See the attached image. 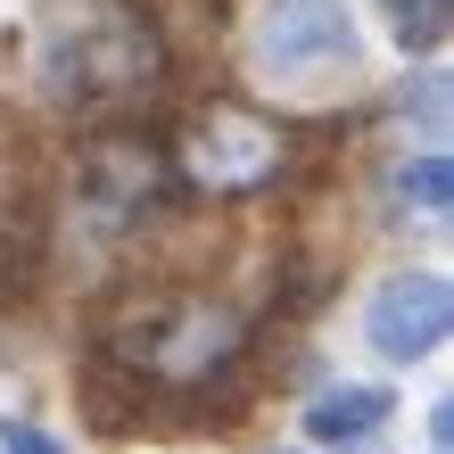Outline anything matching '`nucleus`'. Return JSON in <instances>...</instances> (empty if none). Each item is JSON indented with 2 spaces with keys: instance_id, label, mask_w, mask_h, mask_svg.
<instances>
[{
  "instance_id": "f257e3e1",
  "label": "nucleus",
  "mask_w": 454,
  "mask_h": 454,
  "mask_svg": "<svg viewBox=\"0 0 454 454\" xmlns=\"http://www.w3.org/2000/svg\"><path fill=\"white\" fill-rule=\"evenodd\" d=\"M25 74L59 108L116 116L157 91L166 42H157V17L132 0H42L34 34H25Z\"/></svg>"
},
{
  "instance_id": "f03ea898",
  "label": "nucleus",
  "mask_w": 454,
  "mask_h": 454,
  "mask_svg": "<svg viewBox=\"0 0 454 454\" xmlns=\"http://www.w3.org/2000/svg\"><path fill=\"white\" fill-rule=\"evenodd\" d=\"M281 124H264L256 108H239V99H215V108H199L191 141H182V166H191L207 191H264V182L281 174Z\"/></svg>"
},
{
  "instance_id": "7ed1b4c3",
  "label": "nucleus",
  "mask_w": 454,
  "mask_h": 454,
  "mask_svg": "<svg viewBox=\"0 0 454 454\" xmlns=\"http://www.w3.org/2000/svg\"><path fill=\"white\" fill-rule=\"evenodd\" d=\"M446 323H454V289H446V273H396L380 298H372V347H380L388 364H413V356H430V347L446 339Z\"/></svg>"
},
{
  "instance_id": "20e7f679",
  "label": "nucleus",
  "mask_w": 454,
  "mask_h": 454,
  "mask_svg": "<svg viewBox=\"0 0 454 454\" xmlns=\"http://www.w3.org/2000/svg\"><path fill=\"white\" fill-rule=\"evenodd\" d=\"M264 67H281V74H314V67H339V59H356V25H347L339 0H281L273 17H264Z\"/></svg>"
},
{
  "instance_id": "39448f33",
  "label": "nucleus",
  "mask_w": 454,
  "mask_h": 454,
  "mask_svg": "<svg viewBox=\"0 0 454 454\" xmlns=\"http://www.w3.org/2000/svg\"><path fill=\"white\" fill-rule=\"evenodd\" d=\"M380 421H388V388H331V396H314V413H306V430L314 438H331V446H372L380 438Z\"/></svg>"
},
{
  "instance_id": "423d86ee",
  "label": "nucleus",
  "mask_w": 454,
  "mask_h": 454,
  "mask_svg": "<svg viewBox=\"0 0 454 454\" xmlns=\"http://www.w3.org/2000/svg\"><path fill=\"white\" fill-rule=\"evenodd\" d=\"M396 191H405L421 215H446V207H454V166H446V149H421L413 166L396 174Z\"/></svg>"
},
{
  "instance_id": "0eeeda50",
  "label": "nucleus",
  "mask_w": 454,
  "mask_h": 454,
  "mask_svg": "<svg viewBox=\"0 0 454 454\" xmlns=\"http://www.w3.org/2000/svg\"><path fill=\"white\" fill-rule=\"evenodd\" d=\"M405 50H438L446 42V0H380Z\"/></svg>"
},
{
  "instance_id": "6e6552de",
  "label": "nucleus",
  "mask_w": 454,
  "mask_h": 454,
  "mask_svg": "<svg viewBox=\"0 0 454 454\" xmlns=\"http://www.w3.org/2000/svg\"><path fill=\"white\" fill-rule=\"evenodd\" d=\"M0 446H9V454H67L50 430H34V421H9V430H0Z\"/></svg>"
}]
</instances>
